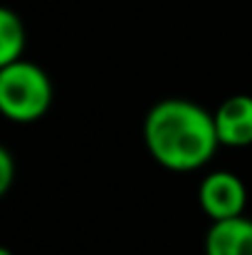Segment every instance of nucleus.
<instances>
[{
    "instance_id": "20e7f679",
    "label": "nucleus",
    "mask_w": 252,
    "mask_h": 255,
    "mask_svg": "<svg viewBox=\"0 0 252 255\" xmlns=\"http://www.w3.org/2000/svg\"><path fill=\"white\" fill-rule=\"evenodd\" d=\"M218 141L223 146H250L252 144V97L235 94L225 99L213 114Z\"/></svg>"
},
{
    "instance_id": "39448f33",
    "label": "nucleus",
    "mask_w": 252,
    "mask_h": 255,
    "mask_svg": "<svg viewBox=\"0 0 252 255\" xmlns=\"http://www.w3.org/2000/svg\"><path fill=\"white\" fill-rule=\"evenodd\" d=\"M205 255H252V221L245 216L215 221L205 236Z\"/></svg>"
},
{
    "instance_id": "423d86ee",
    "label": "nucleus",
    "mask_w": 252,
    "mask_h": 255,
    "mask_svg": "<svg viewBox=\"0 0 252 255\" xmlns=\"http://www.w3.org/2000/svg\"><path fill=\"white\" fill-rule=\"evenodd\" d=\"M25 47V27L20 15L12 10H0V67L20 60Z\"/></svg>"
},
{
    "instance_id": "f257e3e1",
    "label": "nucleus",
    "mask_w": 252,
    "mask_h": 255,
    "mask_svg": "<svg viewBox=\"0 0 252 255\" xmlns=\"http://www.w3.org/2000/svg\"><path fill=\"white\" fill-rule=\"evenodd\" d=\"M151 156L170 171H193L210 161L218 149L215 119L188 99L159 102L144 124Z\"/></svg>"
},
{
    "instance_id": "7ed1b4c3",
    "label": "nucleus",
    "mask_w": 252,
    "mask_h": 255,
    "mask_svg": "<svg viewBox=\"0 0 252 255\" xmlns=\"http://www.w3.org/2000/svg\"><path fill=\"white\" fill-rule=\"evenodd\" d=\"M198 201H200V208L213 218V223L230 221V218L243 216L248 191H245V183L240 181V176H235L230 171H215L203 178V183L198 188Z\"/></svg>"
},
{
    "instance_id": "6e6552de",
    "label": "nucleus",
    "mask_w": 252,
    "mask_h": 255,
    "mask_svg": "<svg viewBox=\"0 0 252 255\" xmlns=\"http://www.w3.org/2000/svg\"><path fill=\"white\" fill-rule=\"evenodd\" d=\"M0 255H12V253H10L7 248H2V251H0Z\"/></svg>"
},
{
    "instance_id": "0eeeda50",
    "label": "nucleus",
    "mask_w": 252,
    "mask_h": 255,
    "mask_svg": "<svg viewBox=\"0 0 252 255\" xmlns=\"http://www.w3.org/2000/svg\"><path fill=\"white\" fill-rule=\"evenodd\" d=\"M12 183V159L10 154L2 149L0 151V193H5Z\"/></svg>"
},
{
    "instance_id": "f03ea898",
    "label": "nucleus",
    "mask_w": 252,
    "mask_h": 255,
    "mask_svg": "<svg viewBox=\"0 0 252 255\" xmlns=\"http://www.w3.org/2000/svg\"><path fill=\"white\" fill-rule=\"evenodd\" d=\"M52 102L47 75L25 60L0 67V109L12 122L40 119Z\"/></svg>"
}]
</instances>
